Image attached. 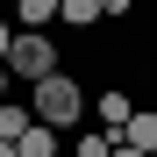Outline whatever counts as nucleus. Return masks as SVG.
Returning a JSON list of instances; mask_svg holds the SVG:
<instances>
[{
    "label": "nucleus",
    "mask_w": 157,
    "mask_h": 157,
    "mask_svg": "<svg viewBox=\"0 0 157 157\" xmlns=\"http://www.w3.org/2000/svg\"><path fill=\"white\" fill-rule=\"evenodd\" d=\"M29 107H36V121H50V128L64 136V128L86 121V86H78L71 71H50L43 86H29Z\"/></svg>",
    "instance_id": "f257e3e1"
},
{
    "label": "nucleus",
    "mask_w": 157,
    "mask_h": 157,
    "mask_svg": "<svg viewBox=\"0 0 157 157\" xmlns=\"http://www.w3.org/2000/svg\"><path fill=\"white\" fill-rule=\"evenodd\" d=\"M57 64V43H50V29H14V50H7V78H21V86H43Z\"/></svg>",
    "instance_id": "f03ea898"
},
{
    "label": "nucleus",
    "mask_w": 157,
    "mask_h": 157,
    "mask_svg": "<svg viewBox=\"0 0 157 157\" xmlns=\"http://www.w3.org/2000/svg\"><path fill=\"white\" fill-rule=\"evenodd\" d=\"M14 157H64V136H57V128H50V121H36L29 136L14 143Z\"/></svg>",
    "instance_id": "7ed1b4c3"
},
{
    "label": "nucleus",
    "mask_w": 157,
    "mask_h": 157,
    "mask_svg": "<svg viewBox=\"0 0 157 157\" xmlns=\"http://www.w3.org/2000/svg\"><path fill=\"white\" fill-rule=\"evenodd\" d=\"M121 143H136L143 157H157V107H136V114H128V128H121Z\"/></svg>",
    "instance_id": "20e7f679"
},
{
    "label": "nucleus",
    "mask_w": 157,
    "mask_h": 157,
    "mask_svg": "<svg viewBox=\"0 0 157 157\" xmlns=\"http://www.w3.org/2000/svg\"><path fill=\"white\" fill-rule=\"evenodd\" d=\"M36 128V107H21V100H0V143H21Z\"/></svg>",
    "instance_id": "39448f33"
},
{
    "label": "nucleus",
    "mask_w": 157,
    "mask_h": 157,
    "mask_svg": "<svg viewBox=\"0 0 157 157\" xmlns=\"http://www.w3.org/2000/svg\"><path fill=\"white\" fill-rule=\"evenodd\" d=\"M64 0H14V29H50Z\"/></svg>",
    "instance_id": "423d86ee"
},
{
    "label": "nucleus",
    "mask_w": 157,
    "mask_h": 157,
    "mask_svg": "<svg viewBox=\"0 0 157 157\" xmlns=\"http://www.w3.org/2000/svg\"><path fill=\"white\" fill-rule=\"evenodd\" d=\"M128 114H136V100H128V93H100V128H107V136H121Z\"/></svg>",
    "instance_id": "0eeeda50"
},
{
    "label": "nucleus",
    "mask_w": 157,
    "mask_h": 157,
    "mask_svg": "<svg viewBox=\"0 0 157 157\" xmlns=\"http://www.w3.org/2000/svg\"><path fill=\"white\" fill-rule=\"evenodd\" d=\"M57 21H64V29H93V21H100V0H64Z\"/></svg>",
    "instance_id": "6e6552de"
},
{
    "label": "nucleus",
    "mask_w": 157,
    "mask_h": 157,
    "mask_svg": "<svg viewBox=\"0 0 157 157\" xmlns=\"http://www.w3.org/2000/svg\"><path fill=\"white\" fill-rule=\"evenodd\" d=\"M114 150V136L107 128H86V136H71V157H107Z\"/></svg>",
    "instance_id": "1a4fd4ad"
},
{
    "label": "nucleus",
    "mask_w": 157,
    "mask_h": 157,
    "mask_svg": "<svg viewBox=\"0 0 157 157\" xmlns=\"http://www.w3.org/2000/svg\"><path fill=\"white\" fill-rule=\"evenodd\" d=\"M100 14H107V21H121V14H136V0H100Z\"/></svg>",
    "instance_id": "9d476101"
},
{
    "label": "nucleus",
    "mask_w": 157,
    "mask_h": 157,
    "mask_svg": "<svg viewBox=\"0 0 157 157\" xmlns=\"http://www.w3.org/2000/svg\"><path fill=\"white\" fill-rule=\"evenodd\" d=\"M7 50H14V21L0 14V64H7Z\"/></svg>",
    "instance_id": "9b49d317"
},
{
    "label": "nucleus",
    "mask_w": 157,
    "mask_h": 157,
    "mask_svg": "<svg viewBox=\"0 0 157 157\" xmlns=\"http://www.w3.org/2000/svg\"><path fill=\"white\" fill-rule=\"evenodd\" d=\"M0 100H7V64H0Z\"/></svg>",
    "instance_id": "f8f14e48"
},
{
    "label": "nucleus",
    "mask_w": 157,
    "mask_h": 157,
    "mask_svg": "<svg viewBox=\"0 0 157 157\" xmlns=\"http://www.w3.org/2000/svg\"><path fill=\"white\" fill-rule=\"evenodd\" d=\"M0 157H14V143H0Z\"/></svg>",
    "instance_id": "ddd939ff"
}]
</instances>
